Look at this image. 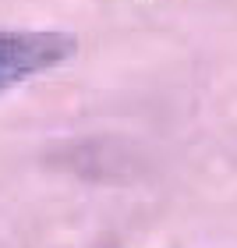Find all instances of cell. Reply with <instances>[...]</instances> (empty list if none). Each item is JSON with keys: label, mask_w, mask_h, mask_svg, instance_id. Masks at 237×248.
I'll return each mask as SVG.
<instances>
[{"label": "cell", "mask_w": 237, "mask_h": 248, "mask_svg": "<svg viewBox=\"0 0 237 248\" xmlns=\"http://www.w3.org/2000/svg\"><path fill=\"white\" fill-rule=\"evenodd\" d=\"M74 46V36L60 29H0V93L64 64Z\"/></svg>", "instance_id": "1"}]
</instances>
